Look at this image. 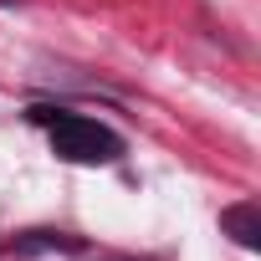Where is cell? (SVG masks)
I'll list each match as a JSON object with an SVG mask.
<instances>
[{"mask_svg":"<svg viewBox=\"0 0 261 261\" xmlns=\"http://www.w3.org/2000/svg\"><path fill=\"white\" fill-rule=\"evenodd\" d=\"M31 118L46 123L51 149H57V159H67V164H113V159L123 154V144H118L113 128H102V123H92V118H82V113H51V108H36Z\"/></svg>","mask_w":261,"mask_h":261,"instance_id":"6da1fadb","label":"cell"},{"mask_svg":"<svg viewBox=\"0 0 261 261\" xmlns=\"http://www.w3.org/2000/svg\"><path fill=\"white\" fill-rule=\"evenodd\" d=\"M220 225H225L241 246H261V210H256V205H230V210L220 215Z\"/></svg>","mask_w":261,"mask_h":261,"instance_id":"7a4b0ae2","label":"cell"}]
</instances>
